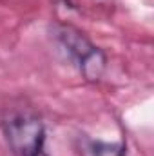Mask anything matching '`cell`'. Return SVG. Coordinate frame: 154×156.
Instances as JSON below:
<instances>
[{"mask_svg": "<svg viewBox=\"0 0 154 156\" xmlns=\"http://www.w3.org/2000/svg\"><path fill=\"white\" fill-rule=\"evenodd\" d=\"M56 37L62 47L76 60L78 69L87 82H98L105 71V55L93 45L78 29L71 26H62L56 29Z\"/></svg>", "mask_w": 154, "mask_h": 156, "instance_id": "obj_1", "label": "cell"}, {"mask_svg": "<svg viewBox=\"0 0 154 156\" xmlns=\"http://www.w3.org/2000/svg\"><path fill=\"white\" fill-rule=\"evenodd\" d=\"M5 140L15 156H45V129L35 116H13L4 122Z\"/></svg>", "mask_w": 154, "mask_h": 156, "instance_id": "obj_2", "label": "cell"}, {"mask_svg": "<svg viewBox=\"0 0 154 156\" xmlns=\"http://www.w3.org/2000/svg\"><path fill=\"white\" fill-rule=\"evenodd\" d=\"M94 156H127L123 144H109V142H94L93 144Z\"/></svg>", "mask_w": 154, "mask_h": 156, "instance_id": "obj_3", "label": "cell"}]
</instances>
